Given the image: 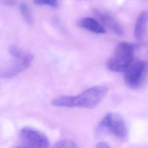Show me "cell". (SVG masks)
<instances>
[{"mask_svg": "<svg viewBox=\"0 0 148 148\" xmlns=\"http://www.w3.org/2000/svg\"><path fill=\"white\" fill-rule=\"evenodd\" d=\"M105 86H95L88 88L77 95H61L53 99L51 103L58 107L95 108L107 93Z\"/></svg>", "mask_w": 148, "mask_h": 148, "instance_id": "obj_1", "label": "cell"}, {"mask_svg": "<svg viewBox=\"0 0 148 148\" xmlns=\"http://www.w3.org/2000/svg\"><path fill=\"white\" fill-rule=\"evenodd\" d=\"M137 45L122 42L116 46L112 56L107 61L106 67L110 71L124 72L133 62L134 53Z\"/></svg>", "mask_w": 148, "mask_h": 148, "instance_id": "obj_2", "label": "cell"}, {"mask_svg": "<svg viewBox=\"0 0 148 148\" xmlns=\"http://www.w3.org/2000/svg\"><path fill=\"white\" fill-rule=\"evenodd\" d=\"M9 52L14 58L8 66L0 69V77L9 79L14 77L26 70L33 61V56L29 52L24 51L16 46H11Z\"/></svg>", "mask_w": 148, "mask_h": 148, "instance_id": "obj_3", "label": "cell"}, {"mask_svg": "<svg viewBox=\"0 0 148 148\" xmlns=\"http://www.w3.org/2000/svg\"><path fill=\"white\" fill-rule=\"evenodd\" d=\"M97 135L109 134L120 139L127 136V127L123 117L117 113L106 114L99 122L95 130Z\"/></svg>", "mask_w": 148, "mask_h": 148, "instance_id": "obj_4", "label": "cell"}, {"mask_svg": "<svg viewBox=\"0 0 148 148\" xmlns=\"http://www.w3.org/2000/svg\"><path fill=\"white\" fill-rule=\"evenodd\" d=\"M124 72V82L131 89H136L143 83L147 72V63L143 61L132 62Z\"/></svg>", "mask_w": 148, "mask_h": 148, "instance_id": "obj_5", "label": "cell"}, {"mask_svg": "<svg viewBox=\"0 0 148 148\" xmlns=\"http://www.w3.org/2000/svg\"><path fill=\"white\" fill-rule=\"evenodd\" d=\"M22 146L25 148H49L50 142L47 136L40 131L26 127L20 131Z\"/></svg>", "mask_w": 148, "mask_h": 148, "instance_id": "obj_6", "label": "cell"}, {"mask_svg": "<svg viewBox=\"0 0 148 148\" xmlns=\"http://www.w3.org/2000/svg\"><path fill=\"white\" fill-rule=\"evenodd\" d=\"M94 14L105 28H108L117 36H121L124 35L123 28L111 16L99 11L95 12Z\"/></svg>", "mask_w": 148, "mask_h": 148, "instance_id": "obj_7", "label": "cell"}, {"mask_svg": "<svg viewBox=\"0 0 148 148\" xmlns=\"http://www.w3.org/2000/svg\"><path fill=\"white\" fill-rule=\"evenodd\" d=\"M81 27L95 34H101L106 32L105 28L98 20L92 17H84L79 21Z\"/></svg>", "mask_w": 148, "mask_h": 148, "instance_id": "obj_8", "label": "cell"}, {"mask_svg": "<svg viewBox=\"0 0 148 148\" xmlns=\"http://www.w3.org/2000/svg\"><path fill=\"white\" fill-rule=\"evenodd\" d=\"M147 20V13L143 11L138 16L134 27V36L138 40H142L144 36Z\"/></svg>", "mask_w": 148, "mask_h": 148, "instance_id": "obj_9", "label": "cell"}, {"mask_svg": "<svg viewBox=\"0 0 148 148\" xmlns=\"http://www.w3.org/2000/svg\"><path fill=\"white\" fill-rule=\"evenodd\" d=\"M20 11L23 16V17L28 24H32L33 21L31 12L28 6L24 3H21L19 5Z\"/></svg>", "mask_w": 148, "mask_h": 148, "instance_id": "obj_10", "label": "cell"}, {"mask_svg": "<svg viewBox=\"0 0 148 148\" xmlns=\"http://www.w3.org/2000/svg\"><path fill=\"white\" fill-rule=\"evenodd\" d=\"M53 148H78L75 142L71 139H64L57 142Z\"/></svg>", "mask_w": 148, "mask_h": 148, "instance_id": "obj_11", "label": "cell"}, {"mask_svg": "<svg viewBox=\"0 0 148 148\" xmlns=\"http://www.w3.org/2000/svg\"><path fill=\"white\" fill-rule=\"evenodd\" d=\"M34 3L36 5H48L56 8L58 5V0H34Z\"/></svg>", "mask_w": 148, "mask_h": 148, "instance_id": "obj_12", "label": "cell"}, {"mask_svg": "<svg viewBox=\"0 0 148 148\" xmlns=\"http://www.w3.org/2000/svg\"><path fill=\"white\" fill-rule=\"evenodd\" d=\"M95 148H111L110 145L104 142H99L98 144H97Z\"/></svg>", "mask_w": 148, "mask_h": 148, "instance_id": "obj_13", "label": "cell"}, {"mask_svg": "<svg viewBox=\"0 0 148 148\" xmlns=\"http://www.w3.org/2000/svg\"><path fill=\"white\" fill-rule=\"evenodd\" d=\"M4 3L8 6H13L16 3L15 0H5Z\"/></svg>", "mask_w": 148, "mask_h": 148, "instance_id": "obj_14", "label": "cell"}, {"mask_svg": "<svg viewBox=\"0 0 148 148\" xmlns=\"http://www.w3.org/2000/svg\"><path fill=\"white\" fill-rule=\"evenodd\" d=\"M11 148H25V147H24L23 146L21 145V146H14V147H12Z\"/></svg>", "mask_w": 148, "mask_h": 148, "instance_id": "obj_15", "label": "cell"}]
</instances>
